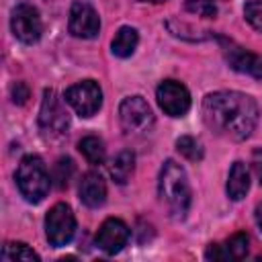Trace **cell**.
Returning a JSON list of instances; mask_svg holds the SVG:
<instances>
[{"label": "cell", "instance_id": "5b68a950", "mask_svg": "<svg viewBox=\"0 0 262 262\" xmlns=\"http://www.w3.org/2000/svg\"><path fill=\"white\" fill-rule=\"evenodd\" d=\"M76 233V215L68 203L53 205L45 215V235L53 248H61L72 242Z\"/></svg>", "mask_w": 262, "mask_h": 262}, {"label": "cell", "instance_id": "277c9868", "mask_svg": "<svg viewBox=\"0 0 262 262\" xmlns=\"http://www.w3.org/2000/svg\"><path fill=\"white\" fill-rule=\"evenodd\" d=\"M119 123L127 135H145L154 127V113L143 96H127L119 104Z\"/></svg>", "mask_w": 262, "mask_h": 262}, {"label": "cell", "instance_id": "52a82bcc", "mask_svg": "<svg viewBox=\"0 0 262 262\" xmlns=\"http://www.w3.org/2000/svg\"><path fill=\"white\" fill-rule=\"evenodd\" d=\"M63 98L80 117H92L102 106V90L94 80H82L70 86Z\"/></svg>", "mask_w": 262, "mask_h": 262}, {"label": "cell", "instance_id": "4316f807", "mask_svg": "<svg viewBox=\"0 0 262 262\" xmlns=\"http://www.w3.org/2000/svg\"><path fill=\"white\" fill-rule=\"evenodd\" d=\"M137 2H154V4H160V2H166V0H137Z\"/></svg>", "mask_w": 262, "mask_h": 262}, {"label": "cell", "instance_id": "e0dca14e", "mask_svg": "<svg viewBox=\"0 0 262 262\" xmlns=\"http://www.w3.org/2000/svg\"><path fill=\"white\" fill-rule=\"evenodd\" d=\"M78 149L82 151V156L92 164V166H100L106 158V147H104V141L96 135H86L80 139L78 143Z\"/></svg>", "mask_w": 262, "mask_h": 262}, {"label": "cell", "instance_id": "7a4b0ae2", "mask_svg": "<svg viewBox=\"0 0 262 262\" xmlns=\"http://www.w3.org/2000/svg\"><path fill=\"white\" fill-rule=\"evenodd\" d=\"M158 192L172 217H176V219L186 217V213L190 209V201H192V190H190L184 168L180 164H176L174 160L164 162V166L160 170Z\"/></svg>", "mask_w": 262, "mask_h": 262}, {"label": "cell", "instance_id": "7402d4cb", "mask_svg": "<svg viewBox=\"0 0 262 262\" xmlns=\"http://www.w3.org/2000/svg\"><path fill=\"white\" fill-rule=\"evenodd\" d=\"M186 10L205 18H213L217 14V6L211 0H186Z\"/></svg>", "mask_w": 262, "mask_h": 262}, {"label": "cell", "instance_id": "44dd1931", "mask_svg": "<svg viewBox=\"0 0 262 262\" xmlns=\"http://www.w3.org/2000/svg\"><path fill=\"white\" fill-rule=\"evenodd\" d=\"M244 16H246V20H248L256 31L262 33V0H250V2H246V6H244Z\"/></svg>", "mask_w": 262, "mask_h": 262}, {"label": "cell", "instance_id": "d6986e66", "mask_svg": "<svg viewBox=\"0 0 262 262\" xmlns=\"http://www.w3.org/2000/svg\"><path fill=\"white\" fill-rule=\"evenodd\" d=\"M176 149L180 151V156H184V158L190 160V162L203 160V145H201V141H196V139L190 137V135L178 137V139H176Z\"/></svg>", "mask_w": 262, "mask_h": 262}, {"label": "cell", "instance_id": "cb8c5ba5", "mask_svg": "<svg viewBox=\"0 0 262 262\" xmlns=\"http://www.w3.org/2000/svg\"><path fill=\"white\" fill-rule=\"evenodd\" d=\"M12 100L16 102V104H25L27 102V98H29V88H27V84L25 82H16V84H12Z\"/></svg>", "mask_w": 262, "mask_h": 262}, {"label": "cell", "instance_id": "484cf974", "mask_svg": "<svg viewBox=\"0 0 262 262\" xmlns=\"http://www.w3.org/2000/svg\"><path fill=\"white\" fill-rule=\"evenodd\" d=\"M254 217H256V223H258V227H260V231H262V203H258V205H256Z\"/></svg>", "mask_w": 262, "mask_h": 262}, {"label": "cell", "instance_id": "7c38bea8", "mask_svg": "<svg viewBox=\"0 0 262 262\" xmlns=\"http://www.w3.org/2000/svg\"><path fill=\"white\" fill-rule=\"evenodd\" d=\"M129 242V227L125 221L121 219H106L96 233V246L104 252V254H117L121 252Z\"/></svg>", "mask_w": 262, "mask_h": 262}, {"label": "cell", "instance_id": "8992f818", "mask_svg": "<svg viewBox=\"0 0 262 262\" xmlns=\"http://www.w3.org/2000/svg\"><path fill=\"white\" fill-rule=\"evenodd\" d=\"M10 29L20 43H27V45L37 43L43 33V23L37 6H33L31 2L16 4L10 12Z\"/></svg>", "mask_w": 262, "mask_h": 262}, {"label": "cell", "instance_id": "d4e9b609", "mask_svg": "<svg viewBox=\"0 0 262 262\" xmlns=\"http://www.w3.org/2000/svg\"><path fill=\"white\" fill-rule=\"evenodd\" d=\"M252 168H254L258 180L262 182V149H256V151L252 154Z\"/></svg>", "mask_w": 262, "mask_h": 262}, {"label": "cell", "instance_id": "2e32d148", "mask_svg": "<svg viewBox=\"0 0 262 262\" xmlns=\"http://www.w3.org/2000/svg\"><path fill=\"white\" fill-rule=\"evenodd\" d=\"M137 43H139L137 29H133V27H121V29L117 31L113 43H111V51H113V55L125 59V57L133 55Z\"/></svg>", "mask_w": 262, "mask_h": 262}, {"label": "cell", "instance_id": "5bb4252c", "mask_svg": "<svg viewBox=\"0 0 262 262\" xmlns=\"http://www.w3.org/2000/svg\"><path fill=\"white\" fill-rule=\"evenodd\" d=\"M225 190H227V196L231 201H242L246 196V192L250 190V172H248L244 162H233L231 164Z\"/></svg>", "mask_w": 262, "mask_h": 262}, {"label": "cell", "instance_id": "30bf717a", "mask_svg": "<svg viewBox=\"0 0 262 262\" xmlns=\"http://www.w3.org/2000/svg\"><path fill=\"white\" fill-rule=\"evenodd\" d=\"M68 29L78 39H94L100 33V16L88 2L76 0L70 8Z\"/></svg>", "mask_w": 262, "mask_h": 262}, {"label": "cell", "instance_id": "8fae6325", "mask_svg": "<svg viewBox=\"0 0 262 262\" xmlns=\"http://www.w3.org/2000/svg\"><path fill=\"white\" fill-rule=\"evenodd\" d=\"M221 47H223V53L227 57V63L233 70L248 74V76H254V78H262V55L252 53L246 47H239L227 39H221Z\"/></svg>", "mask_w": 262, "mask_h": 262}, {"label": "cell", "instance_id": "ffe728a7", "mask_svg": "<svg viewBox=\"0 0 262 262\" xmlns=\"http://www.w3.org/2000/svg\"><path fill=\"white\" fill-rule=\"evenodd\" d=\"M248 244H250V237H248L244 231H237V233H233L223 246H225V250H227L229 260H242V258L248 254Z\"/></svg>", "mask_w": 262, "mask_h": 262}, {"label": "cell", "instance_id": "6da1fadb", "mask_svg": "<svg viewBox=\"0 0 262 262\" xmlns=\"http://www.w3.org/2000/svg\"><path fill=\"white\" fill-rule=\"evenodd\" d=\"M203 119L217 135L231 141H244L256 129L258 104L250 94L244 92H211L203 100Z\"/></svg>", "mask_w": 262, "mask_h": 262}, {"label": "cell", "instance_id": "4fadbf2b", "mask_svg": "<svg viewBox=\"0 0 262 262\" xmlns=\"http://www.w3.org/2000/svg\"><path fill=\"white\" fill-rule=\"evenodd\" d=\"M78 194L86 207H90V209L102 207L106 201V184H104L102 176L98 172H86L80 180Z\"/></svg>", "mask_w": 262, "mask_h": 262}, {"label": "cell", "instance_id": "ba28073f", "mask_svg": "<svg viewBox=\"0 0 262 262\" xmlns=\"http://www.w3.org/2000/svg\"><path fill=\"white\" fill-rule=\"evenodd\" d=\"M39 127L47 135H63L70 127L68 111L63 108V102L55 90L47 88L43 92V100L39 108Z\"/></svg>", "mask_w": 262, "mask_h": 262}, {"label": "cell", "instance_id": "3957f363", "mask_svg": "<svg viewBox=\"0 0 262 262\" xmlns=\"http://www.w3.org/2000/svg\"><path fill=\"white\" fill-rule=\"evenodd\" d=\"M14 178H16V186H18L20 194L29 203H41L47 196L49 186H51L49 172H47L43 160L35 154H29L20 160Z\"/></svg>", "mask_w": 262, "mask_h": 262}, {"label": "cell", "instance_id": "603a6c76", "mask_svg": "<svg viewBox=\"0 0 262 262\" xmlns=\"http://www.w3.org/2000/svg\"><path fill=\"white\" fill-rule=\"evenodd\" d=\"M205 258H207V260H229L227 250H225V246H221V244H211V246L207 248V252H205Z\"/></svg>", "mask_w": 262, "mask_h": 262}, {"label": "cell", "instance_id": "9c48e42d", "mask_svg": "<svg viewBox=\"0 0 262 262\" xmlns=\"http://www.w3.org/2000/svg\"><path fill=\"white\" fill-rule=\"evenodd\" d=\"M156 98L160 108L170 117H184L190 108V92L176 80H164L156 90Z\"/></svg>", "mask_w": 262, "mask_h": 262}, {"label": "cell", "instance_id": "ac0fdd59", "mask_svg": "<svg viewBox=\"0 0 262 262\" xmlns=\"http://www.w3.org/2000/svg\"><path fill=\"white\" fill-rule=\"evenodd\" d=\"M2 260L4 262H14V260H25V262H33L39 260V254L33 252L27 244L23 242H8L2 248Z\"/></svg>", "mask_w": 262, "mask_h": 262}, {"label": "cell", "instance_id": "9a60e30c", "mask_svg": "<svg viewBox=\"0 0 262 262\" xmlns=\"http://www.w3.org/2000/svg\"><path fill=\"white\" fill-rule=\"evenodd\" d=\"M133 170H135V154L129 151V149L119 151L108 164V172H111L113 180L119 182V184H127Z\"/></svg>", "mask_w": 262, "mask_h": 262}]
</instances>
